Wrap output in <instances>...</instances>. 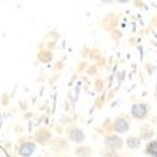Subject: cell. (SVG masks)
Segmentation results:
<instances>
[{
    "mask_svg": "<svg viewBox=\"0 0 157 157\" xmlns=\"http://www.w3.org/2000/svg\"><path fill=\"white\" fill-rule=\"evenodd\" d=\"M36 149H37L36 143L26 142V143H23V144H20V147H18V153H20L21 157H31L34 154V151H36Z\"/></svg>",
    "mask_w": 157,
    "mask_h": 157,
    "instance_id": "6da1fadb",
    "label": "cell"
},
{
    "mask_svg": "<svg viewBox=\"0 0 157 157\" xmlns=\"http://www.w3.org/2000/svg\"><path fill=\"white\" fill-rule=\"evenodd\" d=\"M132 115L136 119H143L147 115V105L146 103H136L132 106Z\"/></svg>",
    "mask_w": 157,
    "mask_h": 157,
    "instance_id": "7a4b0ae2",
    "label": "cell"
},
{
    "mask_svg": "<svg viewBox=\"0 0 157 157\" xmlns=\"http://www.w3.org/2000/svg\"><path fill=\"white\" fill-rule=\"evenodd\" d=\"M105 143H106V146L112 150H119V149H122V146H123V140L116 135H112V136H109V137H106Z\"/></svg>",
    "mask_w": 157,
    "mask_h": 157,
    "instance_id": "3957f363",
    "label": "cell"
},
{
    "mask_svg": "<svg viewBox=\"0 0 157 157\" xmlns=\"http://www.w3.org/2000/svg\"><path fill=\"white\" fill-rule=\"evenodd\" d=\"M115 130L117 133H126L130 128V123H129L128 119H124V117H117L116 121H115V124H113Z\"/></svg>",
    "mask_w": 157,
    "mask_h": 157,
    "instance_id": "277c9868",
    "label": "cell"
},
{
    "mask_svg": "<svg viewBox=\"0 0 157 157\" xmlns=\"http://www.w3.org/2000/svg\"><path fill=\"white\" fill-rule=\"evenodd\" d=\"M68 137H70L72 142H75V143H81V142H84L85 135H84V132L81 130V129L74 128V129H71V130H70Z\"/></svg>",
    "mask_w": 157,
    "mask_h": 157,
    "instance_id": "5b68a950",
    "label": "cell"
},
{
    "mask_svg": "<svg viewBox=\"0 0 157 157\" xmlns=\"http://www.w3.org/2000/svg\"><path fill=\"white\" fill-rule=\"evenodd\" d=\"M146 151H147V154H149V156H151V157H157V140L147 143Z\"/></svg>",
    "mask_w": 157,
    "mask_h": 157,
    "instance_id": "8992f818",
    "label": "cell"
},
{
    "mask_svg": "<svg viewBox=\"0 0 157 157\" xmlns=\"http://www.w3.org/2000/svg\"><path fill=\"white\" fill-rule=\"evenodd\" d=\"M140 139L139 137H128L126 140V144H128L129 149H139L140 147Z\"/></svg>",
    "mask_w": 157,
    "mask_h": 157,
    "instance_id": "52a82bcc",
    "label": "cell"
},
{
    "mask_svg": "<svg viewBox=\"0 0 157 157\" xmlns=\"http://www.w3.org/2000/svg\"><path fill=\"white\" fill-rule=\"evenodd\" d=\"M151 136H153V130H151V129H150V130H144L142 135V139H149Z\"/></svg>",
    "mask_w": 157,
    "mask_h": 157,
    "instance_id": "ba28073f",
    "label": "cell"
},
{
    "mask_svg": "<svg viewBox=\"0 0 157 157\" xmlns=\"http://www.w3.org/2000/svg\"><path fill=\"white\" fill-rule=\"evenodd\" d=\"M119 3H128V2H130V0H117Z\"/></svg>",
    "mask_w": 157,
    "mask_h": 157,
    "instance_id": "9c48e42d",
    "label": "cell"
},
{
    "mask_svg": "<svg viewBox=\"0 0 157 157\" xmlns=\"http://www.w3.org/2000/svg\"><path fill=\"white\" fill-rule=\"evenodd\" d=\"M101 2H103V3H110V2H113V0H101Z\"/></svg>",
    "mask_w": 157,
    "mask_h": 157,
    "instance_id": "30bf717a",
    "label": "cell"
}]
</instances>
